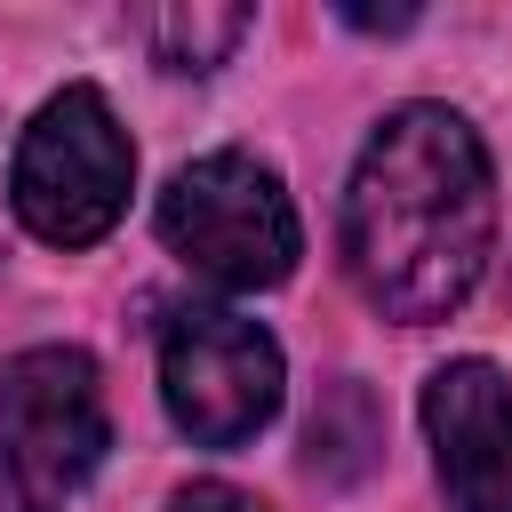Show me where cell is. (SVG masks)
<instances>
[{
    "mask_svg": "<svg viewBox=\"0 0 512 512\" xmlns=\"http://www.w3.org/2000/svg\"><path fill=\"white\" fill-rule=\"evenodd\" d=\"M248 8H208V0H176V8H152V16H136V32H144V48L168 64V72H216L240 40H248Z\"/></svg>",
    "mask_w": 512,
    "mask_h": 512,
    "instance_id": "cell-7",
    "label": "cell"
},
{
    "mask_svg": "<svg viewBox=\"0 0 512 512\" xmlns=\"http://www.w3.org/2000/svg\"><path fill=\"white\" fill-rule=\"evenodd\" d=\"M160 240L216 288H280L304 256L288 184L256 152H200L160 192Z\"/></svg>",
    "mask_w": 512,
    "mask_h": 512,
    "instance_id": "cell-3",
    "label": "cell"
},
{
    "mask_svg": "<svg viewBox=\"0 0 512 512\" xmlns=\"http://www.w3.org/2000/svg\"><path fill=\"white\" fill-rule=\"evenodd\" d=\"M168 512H264V504H256L248 488H232V480H192Z\"/></svg>",
    "mask_w": 512,
    "mask_h": 512,
    "instance_id": "cell-8",
    "label": "cell"
},
{
    "mask_svg": "<svg viewBox=\"0 0 512 512\" xmlns=\"http://www.w3.org/2000/svg\"><path fill=\"white\" fill-rule=\"evenodd\" d=\"M496 240V168L464 112L400 104L344 184V272L384 320H448Z\"/></svg>",
    "mask_w": 512,
    "mask_h": 512,
    "instance_id": "cell-1",
    "label": "cell"
},
{
    "mask_svg": "<svg viewBox=\"0 0 512 512\" xmlns=\"http://www.w3.org/2000/svg\"><path fill=\"white\" fill-rule=\"evenodd\" d=\"M112 448L104 376L80 344H32L0 368V488L16 512L64 504Z\"/></svg>",
    "mask_w": 512,
    "mask_h": 512,
    "instance_id": "cell-4",
    "label": "cell"
},
{
    "mask_svg": "<svg viewBox=\"0 0 512 512\" xmlns=\"http://www.w3.org/2000/svg\"><path fill=\"white\" fill-rule=\"evenodd\" d=\"M160 400L184 440L240 448L280 416V344L216 304H192L160 328Z\"/></svg>",
    "mask_w": 512,
    "mask_h": 512,
    "instance_id": "cell-5",
    "label": "cell"
},
{
    "mask_svg": "<svg viewBox=\"0 0 512 512\" xmlns=\"http://www.w3.org/2000/svg\"><path fill=\"white\" fill-rule=\"evenodd\" d=\"M424 440L456 512H512V376L496 360L432 368Z\"/></svg>",
    "mask_w": 512,
    "mask_h": 512,
    "instance_id": "cell-6",
    "label": "cell"
},
{
    "mask_svg": "<svg viewBox=\"0 0 512 512\" xmlns=\"http://www.w3.org/2000/svg\"><path fill=\"white\" fill-rule=\"evenodd\" d=\"M128 176H136V152H128L120 112L104 104V88L72 80L32 112V128L16 144V168H8V200H16V224L32 240L88 248L120 224Z\"/></svg>",
    "mask_w": 512,
    "mask_h": 512,
    "instance_id": "cell-2",
    "label": "cell"
},
{
    "mask_svg": "<svg viewBox=\"0 0 512 512\" xmlns=\"http://www.w3.org/2000/svg\"><path fill=\"white\" fill-rule=\"evenodd\" d=\"M344 24H360V32H408L416 8H344Z\"/></svg>",
    "mask_w": 512,
    "mask_h": 512,
    "instance_id": "cell-9",
    "label": "cell"
}]
</instances>
